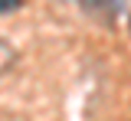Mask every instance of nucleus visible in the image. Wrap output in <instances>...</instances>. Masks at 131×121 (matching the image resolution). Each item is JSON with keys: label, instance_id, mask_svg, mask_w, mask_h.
I'll return each mask as SVG.
<instances>
[{"label": "nucleus", "instance_id": "obj_1", "mask_svg": "<svg viewBox=\"0 0 131 121\" xmlns=\"http://www.w3.org/2000/svg\"><path fill=\"white\" fill-rule=\"evenodd\" d=\"M79 7L82 13H89L95 20H115L121 10V0H79Z\"/></svg>", "mask_w": 131, "mask_h": 121}, {"label": "nucleus", "instance_id": "obj_2", "mask_svg": "<svg viewBox=\"0 0 131 121\" xmlns=\"http://www.w3.org/2000/svg\"><path fill=\"white\" fill-rule=\"evenodd\" d=\"M10 62H13V46H10V43H3V39H0V72L7 69V66H10Z\"/></svg>", "mask_w": 131, "mask_h": 121}, {"label": "nucleus", "instance_id": "obj_3", "mask_svg": "<svg viewBox=\"0 0 131 121\" xmlns=\"http://www.w3.org/2000/svg\"><path fill=\"white\" fill-rule=\"evenodd\" d=\"M20 7V0H0V13H13Z\"/></svg>", "mask_w": 131, "mask_h": 121}]
</instances>
